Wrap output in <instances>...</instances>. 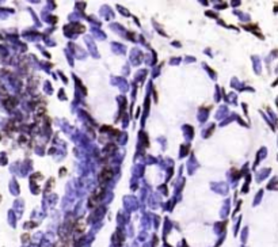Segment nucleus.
I'll return each instance as SVG.
<instances>
[{
	"mask_svg": "<svg viewBox=\"0 0 278 247\" xmlns=\"http://www.w3.org/2000/svg\"><path fill=\"white\" fill-rule=\"evenodd\" d=\"M111 176H113V170H111L110 167H105L102 170V173H100V175H99V182H102V183L107 182Z\"/></svg>",
	"mask_w": 278,
	"mask_h": 247,
	"instance_id": "1",
	"label": "nucleus"
},
{
	"mask_svg": "<svg viewBox=\"0 0 278 247\" xmlns=\"http://www.w3.org/2000/svg\"><path fill=\"white\" fill-rule=\"evenodd\" d=\"M103 193H105L103 187H98V189H97V191L94 193V196H92V197L90 198V202H88V204H90V205L92 206V205H95L97 202H99V201H100V197L103 196Z\"/></svg>",
	"mask_w": 278,
	"mask_h": 247,
	"instance_id": "2",
	"label": "nucleus"
},
{
	"mask_svg": "<svg viewBox=\"0 0 278 247\" xmlns=\"http://www.w3.org/2000/svg\"><path fill=\"white\" fill-rule=\"evenodd\" d=\"M0 92H1V94H3V92H6V90H4V88L1 87V86H0Z\"/></svg>",
	"mask_w": 278,
	"mask_h": 247,
	"instance_id": "3",
	"label": "nucleus"
}]
</instances>
